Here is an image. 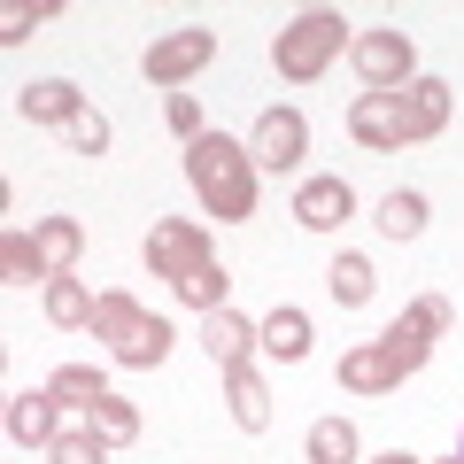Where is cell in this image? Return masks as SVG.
<instances>
[{"label":"cell","instance_id":"obj_33","mask_svg":"<svg viewBox=\"0 0 464 464\" xmlns=\"http://www.w3.org/2000/svg\"><path fill=\"white\" fill-rule=\"evenodd\" d=\"M457 457H464V449H457Z\"/></svg>","mask_w":464,"mask_h":464},{"label":"cell","instance_id":"obj_30","mask_svg":"<svg viewBox=\"0 0 464 464\" xmlns=\"http://www.w3.org/2000/svg\"><path fill=\"white\" fill-rule=\"evenodd\" d=\"M411 317H418V325H433V333H449V302H441V295H418Z\"/></svg>","mask_w":464,"mask_h":464},{"label":"cell","instance_id":"obj_18","mask_svg":"<svg viewBox=\"0 0 464 464\" xmlns=\"http://www.w3.org/2000/svg\"><path fill=\"white\" fill-rule=\"evenodd\" d=\"M256 348L279 356V364H302V356H310V317L302 310H271L264 325H256Z\"/></svg>","mask_w":464,"mask_h":464},{"label":"cell","instance_id":"obj_23","mask_svg":"<svg viewBox=\"0 0 464 464\" xmlns=\"http://www.w3.org/2000/svg\"><path fill=\"white\" fill-rule=\"evenodd\" d=\"M93 302L101 295H85L78 279H47V317L54 325H93Z\"/></svg>","mask_w":464,"mask_h":464},{"label":"cell","instance_id":"obj_17","mask_svg":"<svg viewBox=\"0 0 464 464\" xmlns=\"http://www.w3.org/2000/svg\"><path fill=\"white\" fill-rule=\"evenodd\" d=\"M225 402H232V426H240V433H264L271 426V395H264V372H256V364L225 372Z\"/></svg>","mask_w":464,"mask_h":464},{"label":"cell","instance_id":"obj_13","mask_svg":"<svg viewBox=\"0 0 464 464\" xmlns=\"http://www.w3.org/2000/svg\"><path fill=\"white\" fill-rule=\"evenodd\" d=\"M295 217H302L310 232H341L348 217H356V194H348V179H310V186L295 194Z\"/></svg>","mask_w":464,"mask_h":464},{"label":"cell","instance_id":"obj_22","mask_svg":"<svg viewBox=\"0 0 464 464\" xmlns=\"http://www.w3.org/2000/svg\"><path fill=\"white\" fill-rule=\"evenodd\" d=\"M47 387H54V402H70V411H93V402L109 395V380H101L93 364H63V372H54Z\"/></svg>","mask_w":464,"mask_h":464},{"label":"cell","instance_id":"obj_19","mask_svg":"<svg viewBox=\"0 0 464 464\" xmlns=\"http://www.w3.org/2000/svg\"><path fill=\"white\" fill-rule=\"evenodd\" d=\"M302 457L310 464H356V426H348V418H317L310 441H302Z\"/></svg>","mask_w":464,"mask_h":464},{"label":"cell","instance_id":"obj_26","mask_svg":"<svg viewBox=\"0 0 464 464\" xmlns=\"http://www.w3.org/2000/svg\"><path fill=\"white\" fill-rule=\"evenodd\" d=\"M47 464H109V441H101L93 426H78V433H54Z\"/></svg>","mask_w":464,"mask_h":464},{"label":"cell","instance_id":"obj_8","mask_svg":"<svg viewBox=\"0 0 464 464\" xmlns=\"http://www.w3.org/2000/svg\"><path fill=\"white\" fill-rule=\"evenodd\" d=\"M348 132L364 140V148H380V155L411 148V140H402V101L395 93H356V101H348Z\"/></svg>","mask_w":464,"mask_h":464},{"label":"cell","instance_id":"obj_12","mask_svg":"<svg viewBox=\"0 0 464 464\" xmlns=\"http://www.w3.org/2000/svg\"><path fill=\"white\" fill-rule=\"evenodd\" d=\"M395 101H402V140H433L449 124V78H411Z\"/></svg>","mask_w":464,"mask_h":464},{"label":"cell","instance_id":"obj_6","mask_svg":"<svg viewBox=\"0 0 464 464\" xmlns=\"http://www.w3.org/2000/svg\"><path fill=\"white\" fill-rule=\"evenodd\" d=\"M217 63V32H201V24H179V32H163L148 47V85H163V93H179L186 78H194V70H209Z\"/></svg>","mask_w":464,"mask_h":464},{"label":"cell","instance_id":"obj_4","mask_svg":"<svg viewBox=\"0 0 464 464\" xmlns=\"http://www.w3.org/2000/svg\"><path fill=\"white\" fill-rule=\"evenodd\" d=\"M341 47H348L341 8H302V16L271 39V63H279L286 85H310V78H325V70H333V54H341Z\"/></svg>","mask_w":464,"mask_h":464},{"label":"cell","instance_id":"obj_11","mask_svg":"<svg viewBox=\"0 0 464 464\" xmlns=\"http://www.w3.org/2000/svg\"><path fill=\"white\" fill-rule=\"evenodd\" d=\"M201 348H209L217 372H240V364L256 356V325H248L240 310H209V317H201Z\"/></svg>","mask_w":464,"mask_h":464},{"label":"cell","instance_id":"obj_32","mask_svg":"<svg viewBox=\"0 0 464 464\" xmlns=\"http://www.w3.org/2000/svg\"><path fill=\"white\" fill-rule=\"evenodd\" d=\"M449 464H464V457H449Z\"/></svg>","mask_w":464,"mask_h":464},{"label":"cell","instance_id":"obj_5","mask_svg":"<svg viewBox=\"0 0 464 464\" xmlns=\"http://www.w3.org/2000/svg\"><path fill=\"white\" fill-rule=\"evenodd\" d=\"M348 63H356V78H364L372 93H402V85L418 78L411 32H356V39H348Z\"/></svg>","mask_w":464,"mask_h":464},{"label":"cell","instance_id":"obj_2","mask_svg":"<svg viewBox=\"0 0 464 464\" xmlns=\"http://www.w3.org/2000/svg\"><path fill=\"white\" fill-rule=\"evenodd\" d=\"M186 186L201 194V209H209L217 225L256 217V155L240 148V140H225V132H201L194 148H186Z\"/></svg>","mask_w":464,"mask_h":464},{"label":"cell","instance_id":"obj_7","mask_svg":"<svg viewBox=\"0 0 464 464\" xmlns=\"http://www.w3.org/2000/svg\"><path fill=\"white\" fill-rule=\"evenodd\" d=\"M248 155H256V170H295L302 155H310V124H302V109H264V116H256Z\"/></svg>","mask_w":464,"mask_h":464},{"label":"cell","instance_id":"obj_31","mask_svg":"<svg viewBox=\"0 0 464 464\" xmlns=\"http://www.w3.org/2000/svg\"><path fill=\"white\" fill-rule=\"evenodd\" d=\"M372 464H426V457H411V449H387V457H372Z\"/></svg>","mask_w":464,"mask_h":464},{"label":"cell","instance_id":"obj_25","mask_svg":"<svg viewBox=\"0 0 464 464\" xmlns=\"http://www.w3.org/2000/svg\"><path fill=\"white\" fill-rule=\"evenodd\" d=\"M85 426H93L101 441H132V433H140V411H132L124 395H101L93 411H85Z\"/></svg>","mask_w":464,"mask_h":464},{"label":"cell","instance_id":"obj_20","mask_svg":"<svg viewBox=\"0 0 464 464\" xmlns=\"http://www.w3.org/2000/svg\"><path fill=\"white\" fill-rule=\"evenodd\" d=\"M325 286H333V302H341V310H364V302H372V286H380V279H372V264H364V256H333Z\"/></svg>","mask_w":464,"mask_h":464},{"label":"cell","instance_id":"obj_24","mask_svg":"<svg viewBox=\"0 0 464 464\" xmlns=\"http://www.w3.org/2000/svg\"><path fill=\"white\" fill-rule=\"evenodd\" d=\"M0 271H8V286L47 279V264H39V240H32V232H8V240H0Z\"/></svg>","mask_w":464,"mask_h":464},{"label":"cell","instance_id":"obj_21","mask_svg":"<svg viewBox=\"0 0 464 464\" xmlns=\"http://www.w3.org/2000/svg\"><path fill=\"white\" fill-rule=\"evenodd\" d=\"M380 232H387V240H418V232H426V194L395 186V194L380 201Z\"/></svg>","mask_w":464,"mask_h":464},{"label":"cell","instance_id":"obj_9","mask_svg":"<svg viewBox=\"0 0 464 464\" xmlns=\"http://www.w3.org/2000/svg\"><path fill=\"white\" fill-rule=\"evenodd\" d=\"M54 387H24V395H8V441H24V449H54Z\"/></svg>","mask_w":464,"mask_h":464},{"label":"cell","instance_id":"obj_15","mask_svg":"<svg viewBox=\"0 0 464 464\" xmlns=\"http://www.w3.org/2000/svg\"><path fill=\"white\" fill-rule=\"evenodd\" d=\"M333 380H341L348 387V395H395V364H387V348L380 341H364V348H348V356H341V372H333Z\"/></svg>","mask_w":464,"mask_h":464},{"label":"cell","instance_id":"obj_10","mask_svg":"<svg viewBox=\"0 0 464 464\" xmlns=\"http://www.w3.org/2000/svg\"><path fill=\"white\" fill-rule=\"evenodd\" d=\"M78 109H85V93H78L70 78H32V85L16 93V116H24V124H63V132H70Z\"/></svg>","mask_w":464,"mask_h":464},{"label":"cell","instance_id":"obj_1","mask_svg":"<svg viewBox=\"0 0 464 464\" xmlns=\"http://www.w3.org/2000/svg\"><path fill=\"white\" fill-rule=\"evenodd\" d=\"M148 264H155V279H170V295L194 302L201 317H209V310H232V302H225L232 279H225V264L209 256V232H201V225H186V217H155Z\"/></svg>","mask_w":464,"mask_h":464},{"label":"cell","instance_id":"obj_14","mask_svg":"<svg viewBox=\"0 0 464 464\" xmlns=\"http://www.w3.org/2000/svg\"><path fill=\"white\" fill-rule=\"evenodd\" d=\"M32 240H39L47 279H70V271H78V256H85V225H78V217H39Z\"/></svg>","mask_w":464,"mask_h":464},{"label":"cell","instance_id":"obj_28","mask_svg":"<svg viewBox=\"0 0 464 464\" xmlns=\"http://www.w3.org/2000/svg\"><path fill=\"white\" fill-rule=\"evenodd\" d=\"M163 116H170V132H179L186 148H194V140L209 132V124H201V101H194V93H170V101H163Z\"/></svg>","mask_w":464,"mask_h":464},{"label":"cell","instance_id":"obj_3","mask_svg":"<svg viewBox=\"0 0 464 464\" xmlns=\"http://www.w3.org/2000/svg\"><path fill=\"white\" fill-rule=\"evenodd\" d=\"M93 341H109V356L124 372H155L170 356V325H163V317H148L132 295H101L93 302Z\"/></svg>","mask_w":464,"mask_h":464},{"label":"cell","instance_id":"obj_16","mask_svg":"<svg viewBox=\"0 0 464 464\" xmlns=\"http://www.w3.org/2000/svg\"><path fill=\"white\" fill-rule=\"evenodd\" d=\"M433 341H441V333H433V325H418L411 310H402L395 325L380 333V348H387V364H395V380H411V372L426 364V356H433Z\"/></svg>","mask_w":464,"mask_h":464},{"label":"cell","instance_id":"obj_27","mask_svg":"<svg viewBox=\"0 0 464 464\" xmlns=\"http://www.w3.org/2000/svg\"><path fill=\"white\" fill-rule=\"evenodd\" d=\"M54 16V0H32V8H24V0H8V8H0V39H8V47H24V39H32V24H47Z\"/></svg>","mask_w":464,"mask_h":464},{"label":"cell","instance_id":"obj_29","mask_svg":"<svg viewBox=\"0 0 464 464\" xmlns=\"http://www.w3.org/2000/svg\"><path fill=\"white\" fill-rule=\"evenodd\" d=\"M70 148H78V155H109V116H101V109H78V124H70Z\"/></svg>","mask_w":464,"mask_h":464}]
</instances>
